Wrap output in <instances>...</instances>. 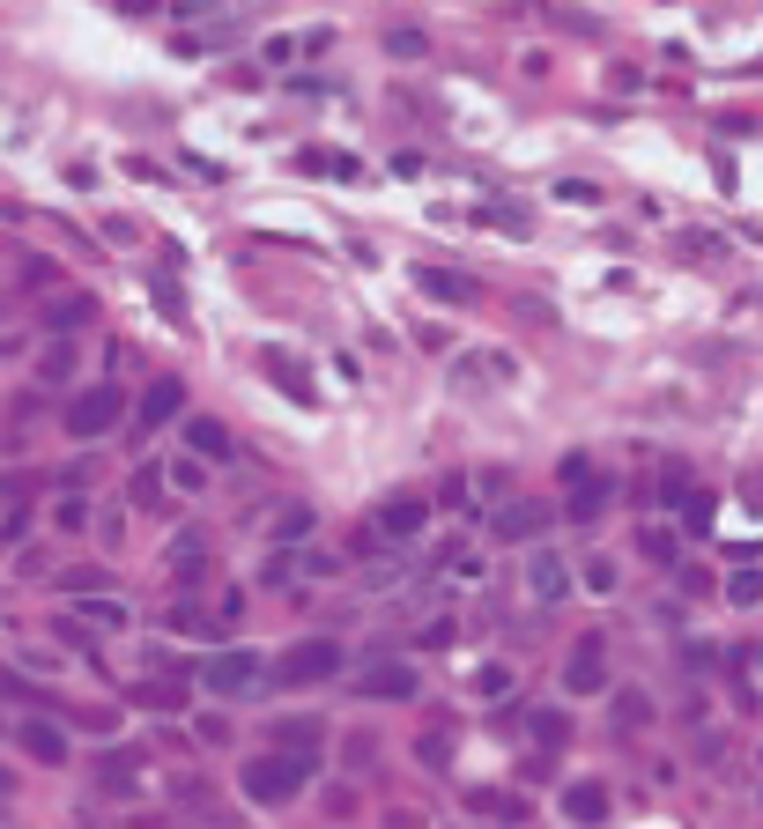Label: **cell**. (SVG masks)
Wrapping results in <instances>:
<instances>
[{
	"instance_id": "cell-1",
	"label": "cell",
	"mask_w": 763,
	"mask_h": 829,
	"mask_svg": "<svg viewBox=\"0 0 763 829\" xmlns=\"http://www.w3.org/2000/svg\"><path fill=\"white\" fill-rule=\"evenodd\" d=\"M320 763L312 756H290V748H260V756L238 770V785H245V800L252 807H282V800H296L304 793V778H312Z\"/></svg>"
},
{
	"instance_id": "cell-2",
	"label": "cell",
	"mask_w": 763,
	"mask_h": 829,
	"mask_svg": "<svg viewBox=\"0 0 763 829\" xmlns=\"http://www.w3.org/2000/svg\"><path fill=\"white\" fill-rule=\"evenodd\" d=\"M119 414H126V392L104 378V386H82V392H74L60 422H67V438L97 444V438H112V430H119Z\"/></svg>"
},
{
	"instance_id": "cell-3",
	"label": "cell",
	"mask_w": 763,
	"mask_h": 829,
	"mask_svg": "<svg viewBox=\"0 0 763 829\" xmlns=\"http://www.w3.org/2000/svg\"><path fill=\"white\" fill-rule=\"evenodd\" d=\"M334 674H348V652L334 644V637H304V644H290V652L274 659V682H290V689L334 682Z\"/></svg>"
},
{
	"instance_id": "cell-4",
	"label": "cell",
	"mask_w": 763,
	"mask_h": 829,
	"mask_svg": "<svg viewBox=\"0 0 763 829\" xmlns=\"http://www.w3.org/2000/svg\"><path fill=\"white\" fill-rule=\"evenodd\" d=\"M260 682H268V667H260V652H245V644H222L216 659H200V689H208V696H252Z\"/></svg>"
},
{
	"instance_id": "cell-5",
	"label": "cell",
	"mask_w": 763,
	"mask_h": 829,
	"mask_svg": "<svg viewBox=\"0 0 763 829\" xmlns=\"http://www.w3.org/2000/svg\"><path fill=\"white\" fill-rule=\"evenodd\" d=\"M356 689H364L370 704H416V696H422V674L408 667V659H378Z\"/></svg>"
},
{
	"instance_id": "cell-6",
	"label": "cell",
	"mask_w": 763,
	"mask_h": 829,
	"mask_svg": "<svg viewBox=\"0 0 763 829\" xmlns=\"http://www.w3.org/2000/svg\"><path fill=\"white\" fill-rule=\"evenodd\" d=\"M564 689L571 696H600V689H608V644H600V637H578V644H571Z\"/></svg>"
},
{
	"instance_id": "cell-7",
	"label": "cell",
	"mask_w": 763,
	"mask_h": 829,
	"mask_svg": "<svg viewBox=\"0 0 763 829\" xmlns=\"http://www.w3.org/2000/svg\"><path fill=\"white\" fill-rule=\"evenodd\" d=\"M497 541H534V534H548L556 526V512L548 504H534V496H512V504H497Z\"/></svg>"
},
{
	"instance_id": "cell-8",
	"label": "cell",
	"mask_w": 763,
	"mask_h": 829,
	"mask_svg": "<svg viewBox=\"0 0 763 829\" xmlns=\"http://www.w3.org/2000/svg\"><path fill=\"white\" fill-rule=\"evenodd\" d=\"M571 586H578V578H571V563H564V556H548V548H534V556H526V592H534L542 608L571 600Z\"/></svg>"
},
{
	"instance_id": "cell-9",
	"label": "cell",
	"mask_w": 763,
	"mask_h": 829,
	"mask_svg": "<svg viewBox=\"0 0 763 829\" xmlns=\"http://www.w3.org/2000/svg\"><path fill=\"white\" fill-rule=\"evenodd\" d=\"M178 414H186V378H156V386L142 392V408H134V422H142V438H148V430H164Z\"/></svg>"
},
{
	"instance_id": "cell-10",
	"label": "cell",
	"mask_w": 763,
	"mask_h": 829,
	"mask_svg": "<svg viewBox=\"0 0 763 829\" xmlns=\"http://www.w3.org/2000/svg\"><path fill=\"white\" fill-rule=\"evenodd\" d=\"M430 526V504L422 496H394V504H378V541H416Z\"/></svg>"
},
{
	"instance_id": "cell-11",
	"label": "cell",
	"mask_w": 763,
	"mask_h": 829,
	"mask_svg": "<svg viewBox=\"0 0 763 829\" xmlns=\"http://www.w3.org/2000/svg\"><path fill=\"white\" fill-rule=\"evenodd\" d=\"M260 370H268V378H274L282 392H290L296 408H312V400H320V386H312V378L296 370V356H290V348H260Z\"/></svg>"
},
{
	"instance_id": "cell-12",
	"label": "cell",
	"mask_w": 763,
	"mask_h": 829,
	"mask_svg": "<svg viewBox=\"0 0 763 829\" xmlns=\"http://www.w3.org/2000/svg\"><path fill=\"white\" fill-rule=\"evenodd\" d=\"M90 318H97V296H82V290H52L45 296V326L60 334V342H67L74 326H90Z\"/></svg>"
},
{
	"instance_id": "cell-13",
	"label": "cell",
	"mask_w": 763,
	"mask_h": 829,
	"mask_svg": "<svg viewBox=\"0 0 763 829\" xmlns=\"http://www.w3.org/2000/svg\"><path fill=\"white\" fill-rule=\"evenodd\" d=\"M564 815H571L578 829L608 822V785H600V778H571V785H564Z\"/></svg>"
},
{
	"instance_id": "cell-14",
	"label": "cell",
	"mask_w": 763,
	"mask_h": 829,
	"mask_svg": "<svg viewBox=\"0 0 763 829\" xmlns=\"http://www.w3.org/2000/svg\"><path fill=\"white\" fill-rule=\"evenodd\" d=\"M15 748L38 756V763H67V733L52 726V718H23V726H15Z\"/></svg>"
},
{
	"instance_id": "cell-15",
	"label": "cell",
	"mask_w": 763,
	"mask_h": 829,
	"mask_svg": "<svg viewBox=\"0 0 763 829\" xmlns=\"http://www.w3.org/2000/svg\"><path fill=\"white\" fill-rule=\"evenodd\" d=\"M274 748H290V756H312L320 763V748H326V726L320 718H274V733H268Z\"/></svg>"
},
{
	"instance_id": "cell-16",
	"label": "cell",
	"mask_w": 763,
	"mask_h": 829,
	"mask_svg": "<svg viewBox=\"0 0 763 829\" xmlns=\"http://www.w3.org/2000/svg\"><path fill=\"white\" fill-rule=\"evenodd\" d=\"M416 290L430 296V304H474V282L452 267H416Z\"/></svg>"
},
{
	"instance_id": "cell-17",
	"label": "cell",
	"mask_w": 763,
	"mask_h": 829,
	"mask_svg": "<svg viewBox=\"0 0 763 829\" xmlns=\"http://www.w3.org/2000/svg\"><path fill=\"white\" fill-rule=\"evenodd\" d=\"M186 444H194L200 460H230V430H222L216 414H194V422H186Z\"/></svg>"
},
{
	"instance_id": "cell-18",
	"label": "cell",
	"mask_w": 763,
	"mask_h": 829,
	"mask_svg": "<svg viewBox=\"0 0 763 829\" xmlns=\"http://www.w3.org/2000/svg\"><path fill=\"white\" fill-rule=\"evenodd\" d=\"M164 563H171V578H194V570H208V541H200V534H178Z\"/></svg>"
},
{
	"instance_id": "cell-19",
	"label": "cell",
	"mask_w": 763,
	"mask_h": 829,
	"mask_svg": "<svg viewBox=\"0 0 763 829\" xmlns=\"http://www.w3.org/2000/svg\"><path fill=\"white\" fill-rule=\"evenodd\" d=\"M616 726H623V733H645V726H652V696H645V689H616Z\"/></svg>"
},
{
	"instance_id": "cell-20",
	"label": "cell",
	"mask_w": 763,
	"mask_h": 829,
	"mask_svg": "<svg viewBox=\"0 0 763 829\" xmlns=\"http://www.w3.org/2000/svg\"><path fill=\"white\" fill-rule=\"evenodd\" d=\"M134 770H142V756H104L97 785H104V793H112V800H126V793H134V785H142V778H134Z\"/></svg>"
},
{
	"instance_id": "cell-21",
	"label": "cell",
	"mask_w": 763,
	"mask_h": 829,
	"mask_svg": "<svg viewBox=\"0 0 763 829\" xmlns=\"http://www.w3.org/2000/svg\"><path fill=\"white\" fill-rule=\"evenodd\" d=\"M526 726H534V741H542V748H564L571 741V718L556 704H542V711H526Z\"/></svg>"
},
{
	"instance_id": "cell-22",
	"label": "cell",
	"mask_w": 763,
	"mask_h": 829,
	"mask_svg": "<svg viewBox=\"0 0 763 829\" xmlns=\"http://www.w3.org/2000/svg\"><path fill=\"white\" fill-rule=\"evenodd\" d=\"M52 526H60V534H82V526H90V489H67L60 512H52Z\"/></svg>"
},
{
	"instance_id": "cell-23",
	"label": "cell",
	"mask_w": 763,
	"mask_h": 829,
	"mask_svg": "<svg viewBox=\"0 0 763 829\" xmlns=\"http://www.w3.org/2000/svg\"><path fill=\"white\" fill-rule=\"evenodd\" d=\"M608 496H616V482H600V474H593L586 489H571V518H600V504H608Z\"/></svg>"
},
{
	"instance_id": "cell-24",
	"label": "cell",
	"mask_w": 763,
	"mask_h": 829,
	"mask_svg": "<svg viewBox=\"0 0 763 829\" xmlns=\"http://www.w3.org/2000/svg\"><path fill=\"white\" fill-rule=\"evenodd\" d=\"M74 378V348L60 342V348H45V356H38V386H67Z\"/></svg>"
},
{
	"instance_id": "cell-25",
	"label": "cell",
	"mask_w": 763,
	"mask_h": 829,
	"mask_svg": "<svg viewBox=\"0 0 763 829\" xmlns=\"http://www.w3.org/2000/svg\"><path fill=\"white\" fill-rule=\"evenodd\" d=\"M304 534H312V504H290V512L274 518V541H282V548H296Z\"/></svg>"
},
{
	"instance_id": "cell-26",
	"label": "cell",
	"mask_w": 763,
	"mask_h": 829,
	"mask_svg": "<svg viewBox=\"0 0 763 829\" xmlns=\"http://www.w3.org/2000/svg\"><path fill=\"white\" fill-rule=\"evenodd\" d=\"M727 600H734V608H763V570H734V578H727Z\"/></svg>"
},
{
	"instance_id": "cell-27",
	"label": "cell",
	"mask_w": 763,
	"mask_h": 829,
	"mask_svg": "<svg viewBox=\"0 0 763 829\" xmlns=\"http://www.w3.org/2000/svg\"><path fill=\"white\" fill-rule=\"evenodd\" d=\"M304 171H326V178H356V156H342V148H312V156H304Z\"/></svg>"
},
{
	"instance_id": "cell-28",
	"label": "cell",
	"mask_w": 763,
	"mask_h": 829,
	"mask_svg": "<svg viewBox=\"0 0 763 829\" xmlns=\"http://www.w3.org/2000/svg\"><path fill=\"white\" fill-rule=\"evenodd\" d=\"M156 474H164V466H134V482H126V496H134V504H164V482H156Z\"/></svg>"
},
{
	"instance_id": "cell-29",
	"label": "cell",
	"mask_w": 763,
	"mask_h": 829,
	"mask_svg": "<svg viewBox=\"0 0 763 829\" xmlns=\"http://www.w3.org/2000/svg\"><path fill=\"white\" fill-rule=\"evenodd\" d=\"M82 615H90L97 630H119V622H126V608H119V600H104V592H82Z\"/></svg>"
},
{
	"instance_id": "cell-30",
	"label": "cell",
	"mask_w": 763,
	"mask_h": 829,
	"mask_svg": "<svg viewBox=\"0 0 763 829\" xmlns=\"http://www.w3.org/2000/svg\"><path fill=\"white\" fill-rule=\"evenodd\" d=\"M468 807H474V815H504V822H519V815H526L512 793H468Z\"/></svg>"
},
{
	"instance_id": "cell-31",
	"label": "cell",
	"mask_w": 763,
	"mask_h": 829,
	"mask_svg": "<svg viewBox=\"0 0 763 829\" xmlns=\"http://www.w3.org/2000/svg\"><path fill=\"white\" fill-rule=\"evenodd\" d=\"M134 696H142V711H178V682H142Z\"/></svg>"
},
{
	"instance_id": "cell-32",
	"label": "cell",
	"mask_w": 763,
	"mask_h": 829,
	"mask_svg": "<svg viewBox=\"0 0 763 829\" xmlns=\"http://www.w3.org/2000/svg\"><path fill=\"white\" fill-rule=\"evenodd\" d=\"M386 52H400V60H422L430 45H422V30H394V38H386Z\"/></svg>"
},
{
	"instance_id": "cell-33",
	"label": "cell",
	"mask_w": 763,
	"mask_h": 829,
	"mask_svg": "<svg viewBox=\"0 0 763 829\" xmlns=\"http://www.w3.org/2000/svg\"><path fill=\"white\" fill-rule=\"evenodd\" d=\"M171 482H178V489H200V482H208V466H200V452H186V460L171 466Z\"/></svg>"
},
{
	"instance_id": "cell-34",
	"label": "cell",
	"mask_w": 763,
	"mask_h": 829,
	"mask_svg": "<svg viewBox=\"0 0 763 829\" xmlns=\"http://www.w3.org/2000/svg\"><path fill=\"white\" fill-rule=\"evenodd\" d=\"M556 482H564V489H586V482H593V460H586V452H571V460H564V474H556Z\"/></svg>"
},
{
	"instance_id": "cell-35",
	"label": "cell",
	"mask_w": 763,
	"mask_h": 829,
	"mask_svg": "<svg viewBox=\"0 0 763 829\" xmlns=\"http://www.w3.org/2000/svg\"><path fill=\"white\" fill-rule=\"evenodd\" d=\"M586 586H593V592H616V563L593 556V563H586Z\"/></svg>"
},
{
	"instance_id": "cell-36",
	"label": "cell",
	"mask_w": 763,
	"mask_h": 829,
	"mask_svg": "<svg viewBox=\"0 0 763 829\" xmlns=\"http://www.w3.org/2000/svg\"><path fill=\"white\" fill-rule=\"evenodd\" d=\"M238 615H245V592H222V600H216V630H230Z\"/></svg>"
},
{
	"instance_id": "cell-37",
	"label": "cell",
	"mask_w": 763,
	"mask_h": 829,
	"mask_svg": "<svg viewBox=\"0 0 763 829\" xmlns=\"http://www.w3.org/2000/svg\"><path fill=\"white\" fill-rule=\"evenodd\" d=\"M682 518H690V534H704V526H712V496H690V504H682Z\"/></svg>"
},
{
	"instance_id": "cell-38",
	"label": "cell",
	"mask_w": 763,
	"mask_h": 829,
	"mask_svg": "<svg viewBox=\"0 0 763 829\" xmlns=\"http://www.w3.org/2000/svg\"><path fill=\"white\" fill-rule=\"evenodd\" d=\"M260 52H268V67H282L290 52H304V38H268V45H260Z\"/></svg>"
},
{
	"instance_id": "cell-39",
	"label": "cell",
	"mask_w": 763,
	"mask_h": 829,
	"mask_svg": "<svg viewBox=\"0 0 763 829\" xmlns=\"http://www.w3.org/2000/svg\"><path fill=\"white\" fill-rule=\"evenodd\" d=\"M386 829H422V815H386Z\"/></svg>"
}]
</instances>
